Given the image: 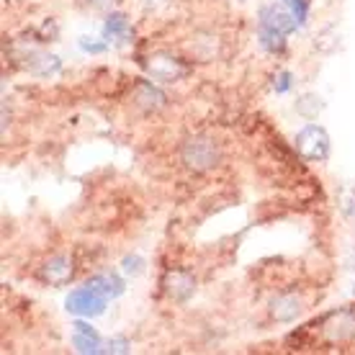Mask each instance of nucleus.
<instances>
[{"mask_svg": "<svg viewBox=\"0 0 355 355\" xmlns=\"http://www.w3.org/2000/svg\"><path fill=\"white\" fill-rule=\"evenodd\" d=\"M180 162L191 173H206L222 162V147L209 134H193L180 144Z\"/></svg>", "mask_w": 355, "mask_h": 355, "instance_id": "nucleus-1", "label": "nucleus"}, {"mask_svg": "<svg viewBox=\"0 0 355 355\" xmlns=\"http://www.w3.org/2000/svg\"><path fill=\"white\" fill-rule=\"evenodd\" d=\"M121 268H124L126 275H139V273H144V260L139 258V255H126V258L121 260Z\"/></svg>", "mask_w": 355, "mask_h": 355, "instance_id": "nucleus-20", "label": "nucleus"}, {"mask_svg": "<svg viewBox=\"0 0 355 355\" xmlns=\"http://www.w3.org/2000/svg\"><path fill=\"white\" fill-rule=\"evenodd\" d=\"M144 72L157 83H178L191 72V67L173 52H152L144 60Z\"/></svg>", "mask_w": 355, "mask_h": 355, "instance_id": "nucleus-4", "label": "nucleus"}, {"mask_svg": "<svg viewBox=\"0 0 355 355\" xmlns=\"http://www.w3.org/2000/svg\"><path fill=\"white\" fill-rule=\"evenodd\" d=\"M72 345L78 347V353H101V343L93 335H83V332H75L72 335Z\"/></svg>", "mask_w": 355, "mask_h": 355, "instance_id": "nucleus-18", "label": "nucleus"}, {"mask_svg": "<svg viewBox=\"0 0 355 355\" xmlns=\"http://www.w3.org/2000/svg\"><path fill=\"white\" fill-rule=\"evenodd\" d=\"M72 275H75V263L67 255H54L36 270V278L44 286H67Z\"/></svg>", "mask_w": 355, "mask_h": 355, "instance_id": "nucleus-7", "label": "nucleus"}, {"mask_svg": "<svg viewBox=\"0 0 355 355\" xmlns=\"http://www.w3.org/2000/svg\"><path fill=\"white\" fill-rule=\"evenodd\" d=\"M88 6H93V8H98V10H103V8H111L114 6V0H85Z\"/></svg>", "mask_w": 355, "mask_h": 355, "instance_id": "nucleus-24", "label": "nucleus"}, {"mask_svg": "<svg viewBox=\"0 0 355 355\" xmlns=\"http://www.w3.org/2000/svg\"><path fill=\"white\" fill-rule=\"evenodd\" d=\"M322 338L324 343L332 345H343V343H353L355 340V306H340V309L324 314L320 322Z\"/></svg>", "mask_w": 355, "mask_h": 355, "instance_id": "nucleus-2", "label": "nucleus"}, {"mask_svg": "<svg viewBox=\"0 0 355 355\" xmlns=\"http://www.w3.org/2000/svg\"><path fill=\"white\" fill-rule=\"evenodd\" d=\"M160 286H162V293L168 296L170 302H178V304H186L196 293L193 273H188L183 268H170V270H165Z\"/></svg>", "mask_w": 355, "mask_h": 355, "instance_id": "nucleus-6", "label": "nucleus"}, {"mask_svg": "<svg viewBox=\"0 0 355 355\" xmlns=\"http://www.w3.org/2000/svg\"><path fill=\"white\" fill-rule=\"evenodd\" d=\"M80 49L90 54H101V52H106V42H98L93 36H80Z\"/></svg>", "mask_w": 355, "mask_h": 355, "instance_id": "nucleus-21", "label": "nucleus"}, {"mask_svg": "<svg viewBox=\"0 0 355 355\" xmlns=\"http://www.w3.org/2000/svg\"><path fill=\"white\" fill-rule=\"evenodd\" d=\"M353 293H355V288H353Z\"/></svg>", "mask_w": 355, "mask_h": 355, "instance_id": "nucleus-25", "label": "nucleus"}, {"mask_svg": "<svg viewBox=\"0 0 355 355\" xmlns=\"http://www.w3.org/2000/svg\"><path fill=\"white\" fill-rule=\"evenodd\" d=\"M88 286H93V288H98V291L103 293V296H108V299H116V296H121L124 293V281L119 278L116 273H98L93 275L88 281Z\"/></svg>", "mask_w": 355, "mask_h": 355, "instance_id": "nucleus-12", "label": "nucleus"}, {"mask_svg": "<svg viewBox=\"0 0 355 355\" xmlns=\"http://www.w3.org/2000/svg\"><path fill=\"white\" fill-rule=\"evenodd\" d=\"M21 67H24L28 75H36V78H49V75H54V72H60L62 62H60V57H57V54L31 49V52L24 54Z\"/></svg>", "mask_w": 355, "mask_h": 355, "instance_id": "nucleus-9", "label": "nucleus"}, {"mask_svg": "<svg viewBox=\"0 0 355 355\" xmlns=\"http://www.w3.org/2000/svg\"><path fill=\"white\" fill-rule=\"evenodd\" d=\"M314 46H317L320 52H324V54L335 52V49L340 46V34H338V28H335V26L322 28L320 34H317V39H314Z\"/></svg>", "mask_w": 355, "mask_h": 355, "instance_id": "nucleus-17", "label": "nucleus"}, {"mask_svg": "<svg viewBox=\"0 0 355 355\" xmlns=\"http://www.w3.org/2000/svg\"><path fill=\"white\" fill-rule=\"evenodd\" d=\"M275 93H288L291 90V72H278L273 80Z\"/></svg>", "mask_w": 355, "mask_h": 355, "instance_id": "nucleus-22", "label": "nucleus"}, {"mask_svg": "<svg viewBox=\"0 0 355 355\" xmlns=\"http://www.w3.org/2000/svg\"><path fill=\"white\" fill-rule=\"evenodd\" d=\"M284 6L296 16L299 24H306V16H309V0H284Z\"/></svg>", "mask_w": 355, "mask_h": 355, "instance_id": "nucleus-19", "label": "nucleus"}, {"mask_svg": "<svg viewBox=\"0 0 355 355\" xmlns=\"http://www.w3.org/2000/svg\"><path fill=\"white\" fill-rule=\"evenodd\" d=\"M106 302H108V296H103L98 288H93V286L85 284L83 288H75V291L67 296L64 306H67L70 314L98 317V314H103V309H106Z\"/></svg>", "mask_w": 355, "mask_h": 355, "instance_id": "nucleus-5", "label": "nucleus"}, {"mask_svg": "<svg viewBox=\"0 0 355 355\" xmlns=\"http://www.w3.org/2000/svg\"><path fill=\"white\" fill-rule=\"evenodd\" d=\"M103 34L106 39L111 42H126V36H129V21H126L124 13H111L106 18V26H103Z\"/></svg>", "mask_w": 355, "mask_h": 355, "instance_id": "nucleus-14", "label": "nucleus"}, {"mask_svg": "<svg viewBox=\"0 0 355 355\" xmlns=\"http://www.w3.org/2000/svg\"><path fill=\"white\" fill-rule=\"evenodd\" d=\"M106 350L108 353H126V350H129V343H126V340H111Z\"/></svg>", "mask_w": 355, "mask_h": 355, "instance_id": "nucleus-23", "label": "nucleus"}, {"mask_svg": "<svg viewBox=\"0 0 355 355\" xmlns=\"http://www.w3.org/2000/svg\"><path fill=\"white\" fill-rule=\"evenodd\" d=\"M296 114L302 116V119H306V121H314L317 116L324 111V101H322L317 93H304V96L296 98Z\"/></svg>", "mask_w": 355, "mask_h": 355, "instance_id": "nucleus-13", "label": "nucleus"}, {"mask_svg": "<svg viewBox=\"0 0 355 355\" xmlns=\"http://www.w3.org/2000/svg\"><path fill=\"white\" fill-rule=\"evenodd\" d=\"M258 39H260V46H263L266 52H270V54L286 52V34H278V31L258 26Z\"/></svg>", "mask_w": 355, "mask_h": 355, "instance_id": "nucleus-15", "label": "nucleus"}, {"mask_svg": "<svg viewBox=\"0 0 355 355\" xmlns=\"http://www.w3.org/2000/svg\"><path fill=\"white\" fill-rule=\"evenodd\" d=\"M338 209L345 219H355V183H343L338 188Z\"/></svg>", "mask_w": 355, "mask_h": 355, "instance_id": "nucleus-16", "label": "nucleus"}, {"mask_svg": "<svg viewBox=\"0 0 355 355\" xmlns=\"http://www.w3.org/2000/svg\"><path fill=\"white\" fill-rule=\"evenodd\" d=\"M293 147L309 162H324L329 157V134L320 124H306L302 132L296 134Z\"/></svg>", "mask_w": 355, "mask_h": 355, "instance_id": "nucleus-3", "label": "nucleus"}, {"mask_svg": "<svg viewBox=\"0 0 355 355\" xmlns=\"http://www.w3.org/2000/svg\"><path fill=\"white\" fill-rule=\"evenodd\" d=\"M302 299L296 293H278L270 302V317L275 322H293L302 314Z\"/></svg>", "mask_w": 355, "mask_h": 355, "instance_id": "nucleus-11", "label": "nucleus"}, {"mask_svg": "<svg viewBox=\"0 0 355 355\" xmlns=\"http://www.w3.org/2000/svg\"><path fill=\"white\" fill-rule=\"evenodd\" d=\"M165 93L160 88H155L152 83L147 80H139L137 83V88H134V106L144 111V114H155V111H160L165 106Z\"/></svg>", "mask_w": 355, "mask_h": 355, "instance_id": "nucleus-10", "label": "nucleus"}, {"mask_svg": "<svg viewBox=\"0 0 355 355\" xmlns=\"http://www.w3.org/2000/svg\"><path fill=\"white\" fill-rule=\"evenodd\" d=\"M258 26L270 28V31H278V34H286V36H288L291 31H296L299 21H296V16H293V13L288 8L270 3V6H263V8H260Z\"/></svg>", "mask_w": 355, "mask_h": 355, "instance_id": "nucleus-8", "label": "nucleus"}]
</instances>
